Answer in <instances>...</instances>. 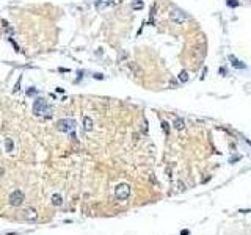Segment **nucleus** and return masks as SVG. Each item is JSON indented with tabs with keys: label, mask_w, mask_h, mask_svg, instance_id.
Segmentation results:
<instances>
[{
	"label": "nucleus",
	"mask_w": 251,
	"mask_h": 235,
	"mask_svg": "<svg viewBox=\"0 0 251 235\" xmlns=\"http://www.w3.org/2000/svg\"><path fill=\"white\" fill-rule=\"evenodd\" d=\"M33 113L36 116H41V114H46V116H50L52 114V108L47 105V102L44 99H36L35 104H33Z\"/></svg>",
	"instance_id": "1"
},
{
	"label": "nucleus",
	"mask_w": 251,
	"mask_h": 235,
	"mask_svg": "<svg viewBox=\"0 0 251 235\" xmlns=\"http://www.w3.org/2000/svg\"><path fill=\"white\" fill-rule=\"evenodd\" d=\"M115 196L116 199L119 201H126L129 196H131V187L127 184H119L116 188H115Z\"/></svg>",
	"instance_id": "2"
},
{
	"label": "nucleus",
	"mask_w": 251,
	"mask_h": 235,
	"mask_svg": "<svg viewBox=\"0 0 251 235\" xmlns=\"http://www.w3.org/2000/svg\"><path fill=\"white\" fill-rule=\"evenodd\" d=\"M57 129H58V132H74V130H76V121L69 119V117H66V119H60L57 122Z\"/></svg>",
	"instance_id": "3"
},
{
	"label": "nucleus",
	"mask_w": 251,
	"mask_h": 235,
	"mask_svg": "<svg viewBox=\"0 0 251 235\" xmlns=\"http://www.w3.org/2000/svg\"><path fill=\"white\" fill-rule=\"evenodd\" d=\"M25 201V194L21 191V190H14V191L10 194V199H8V202H10V205L13 207H21Z\"/></svg>",
	"instance_id": "4"
},
{
	"label": "nucleus",
	"mask_w": 251,
	"mask_h": 235,
	"mask_svg": "<svg viewBox=\"0 0 251 235\" xmlns=\"http://www.w3.org/2000/svg\"><path fill=\"white\" fill-rule=\"evenodd\" d=\"M170 19L174 24H184L185 21H187V14H185L182 10H179V8H173V10L170 11Z\"/></svg>",
	"instance_id": "5"
},
{
	"label": "nucleus",
	"mask_w": 251,
	"mask_h": 235,
	"mask_svg": "<svg viewBox=\"0 0 251 235\" xmlns=\"http://www.w3.org/2000/svg\"><path fill=\"white\" fill-rule=\"evenodd\" d=\"M19 218L21 220H25V221H33L38 218V213H36L35 209H32V207H29V209H24L21 210V215H19Z\"/></svg>",
	"instance_id": "6"
},
{
	"label": "nucleus",
	"mask_w": 251,
	"mask_h": 235,
	"mask_svg": "<svg viewBox=\"0 0 251 235\" xmlns=\"http://www.w3.org/2000/svg\"><path fill=\"white\" fill-rule=\"evenodd\" d=\"M93 129H94V122H93V119L90 116H83V130L91 132Z\"/></svg>",
	"instance_id": "7"
},
{
	"label": "nucleus",
	"mask_w": 251,
	"mask_h": 235,
	"mask_svg": "<svg viewBox=\"0 0 251 235\" xmlns=\"http://www.w3.org/2000/svg\"><path fill=\"white\" fill-rule=\"evenodd\" d=\"M173 127L176 130H184L185 129V121L182 119V117H176L174 122H173Z\"/></svg>",
	"instance_id": "8"
},
{
	"label": "nucleus",
	"mask_w": 251,
	"mask_h": 235,
	"mask_svg": "<svg viewBox=\"0 0 251 235\" xmlns=\"http://www.w3.org/2000/svg\"><path fill=\"white\" fill-rule=\"evenodd\" d=\"M129 68H131V71L134 72L135 75H138V77H140V75L143 74V71L140 69V66H138L137 63H131V65H129Z\"/></svg>",
	"instance_id": "9"
},
{
	"label": "nucleus",
	"mask_w": 251,
	"mask_h": 235,
	"mask_svg": "<svg viewBox=\"0 0 251 235\" xmlns=\"http://www.w3.org/2000/svg\"><path fill=\"white\" fill-rule=\"evenodd\" d=\"M13 149H14L13 140H11V138H6V140H5V151H6V152H11Z\"/></svg>",
	"instance_id": "10"
},
{
	"label": "nucleus",
	"mask_w": 251,
	"mask_h": 235,
	"mask_svg": "<svg viewBox=\"0 0 251 235\" xmlns=\"http://www.w3.org/2000/svg\"><path fill=\"white\" fill-rule=\"evenodd\" d=\"M52 204H53V205H61V204H63V197H61L60 194L55 193V194L52 196Z\"/></svg>",
	"instance_id": "11"
},
{
	"label": "nucleus",
	"mask_w": 251,
	"mask_h": 235,
	"mask_svg": "<svg viewBox=\"0 0 251 235\" xmlns=\"http://www.w3.org/2000/svg\"><path fill=\"white\" fill-rule=\"evenodd\" d=\"M179 80H181V82H187V80H188V74L185 71H182L181 74H179Z\"/></svg>",
	"instance_id": "12"
},
{
	"label": "nucleus",
	"mask_w": 251,
	"mask_h": 235,
	"mask_svg": "<svg viewBox=\"0 0 251 235\" xmlns=\"http://www.w3.org/2000/svg\"><path fill=\"white\" fill-rule=\"evenodd\" d=\"M162 129L165 130L166 135H168V132H170V129H168V122H165V121H163V122H162Z\"/></svg>",
	"instance_id": "13"
},
{
	"label": "nucleus",
	"mask_w": 251,
	"mask_h": 235,
	"mask_svg": "<svg viewBox=\"0 0 251 235\" xmlns=\"http://www.w3.org/2000/svg\"><path fill=\"white\" fill-rule=\"evenodd\" d=\"M231 60H232V61H234V66H236V68H245V66H243V65H242V63H240V61H237L236 58H231Z\"/></svg>",
	"instance_id": "14"
},
{
	"label": "nucleus",
	"mask_w": 251,
	"mask_h": 235,
	"mask_svg": "<svg viewBox=\"0 0 251 235\" xmlns=\"http://www.w3.org/2000/svg\"><path fill=\"white\" fill-rule=\"evenodd\" d=\"M141 6H143V3H141V2H138V3H135V5H134V8H137V10H138V8H141Z\"/></svg>",
	"instance_id": "15"
},
{
	"label": "nucleus",
	"mask_w": 251,
	"mask_h": 235,
	"mask_svg": "<svg viewBox=\"0 0 251 235\" xmlns=\"http://www.w3.org/2000/svg\"><path fill=\"white\" fill-rule=\"evenodd\" d=\"M179 190H181V191H182V190H185V185L182 182H179Z\"/></svg>",
	"instance_id": "16"
},
{
	"label": "nucleus",
	"mask_w": 251,
	"mask_h": 235,
	"mask_svg": "<svg viewBox=\"0 0 251 235\" xmlns=\"http://www.w3.org/2000/svg\"><path fill=\"white\" fill-rule=\"evenodd\" d=\"M36 93V89H29V96H32V94H35Z\"/></svg>",
	"instance_id": "17"
}]
</instances>
